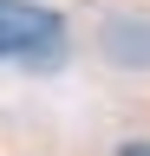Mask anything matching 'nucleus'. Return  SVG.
I'll return each instance as SVG.
<instances>
[{
    "label": "nucleus",
    "mask_w": 150,
    "mask_h": 156,
    "mask_svg": "<svg viewBox=\"0 0 150 156\" xmlns=\"http://www.w3.org/2000/svg\"><path fill=\"white\" fill-rule=\"evenodd\" d=\"M118 156H150V143H124V150H118Z\"/></svg>",
    "instance_id": "obj_2"
},
{
    "label": "nucleus",
    "mask_w": 150,
    "mask_h": 156,
    "mask_svg": "<svg viewBox=\"0 0 150 156\" xmlns=\"http://www.w3.org/2000/svg\"><path fill=\"white\" fill-rule=\"evenodd\" d=\"M65 39V20L33 0H0V58H33Z\"/></svg>",
    "instance_id": "obj_1"
}]
</instances>
